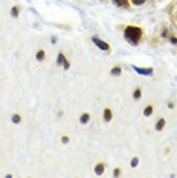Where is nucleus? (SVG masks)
I'll use <instances>...</instances> for the list:
<instances>
[{"label": "nucleus", "instance_id": "1", "mask_svg": "<svg viewBox=\"0 0 177 178\" xmlns=\"http://www.w3.org/2000/svg\"><path fill=\"white\" fill-rule=\"evenodd\" d=\"M124 38H125L131 46H137L144 40V29L139 26H125L124 28Z\"/></svg>", "mask_w": 177, "mask_h": 178}, {"label": "nucleus", "instance_id": "2", "mask_svg": "<svg viewBox=\"0 0 177 178\" xmlns=\"http://www.w3.org/2000/svg\"><path fill=\"white\" fill-rule=\"evenodd\" d=\"M131 69L135 70L137 75H142V76H153L154 73V69L153 67H139V66H131Z\"/></svg>", "mask_w": 177, "mask_h": 178}, {"label": "nucleus", "instance_id": "3", "mask_svg": "<svg viewBox=\"0 0 177 178\" xmlns=\"http://www.w3.org/2000/svg\"><path fill=\"white\" fill-rule=\"evenodd\" d=\"M92 41L96 44V47H98L99 50H104V52H110V44L107 41H104L98 37H92Z\"/></svg>", "mask_w": 177, "mask_h": 178}, {"label": "nucleus", "instance_id": "4", "mask_svg": "<svg viewBox=\"0 0 177 178\" xmlns=\"http://www.w3.org/2000/svg\"><path fill=\"white\" fill-rule=\"evenodd\" d=\"M166 127V120L163 119V117H159L157 120H156V125H154V129L156 131H163V128Z\"/></svg>", "mask_w": 177, "mask_h": 178}, {"label": "nucleus", "instance_id": "5", "mask_svg": "<svg viewBox=\"0 0 177 178\" xmlns=\"http://www.w3.org/2000/svg\"><path fill=\"white\" fill-rule=\"evenodd\" d=\"M153 113H154V107L151 104H148V105L144 107V111H142L144 117H150V116H153Z\"/></svg>", "mask_w": 177, "mask_h": 178}, {"label": "nucleus", "instance_id": "6", "mask_svg": "<svg viewBox=\"0 0 177 178\" xmlns=\"http://www.w3.org/2000/svg\"><path fill=\"white\" fill-rule=\"evenodd\" d=\"M102 117H104V120L105 122H110L112 119H113V111H112V108H104V111H102Z\"/></svg>", "mask_w": 177, "mask_h": 178}, {"label": "nucleus", "instance_id": "7", "mask_svg": "<svg viewBox=\"0 0 177 178\" xmlns=\"http://www.w3.org/2000/svg\"><path fill=\"white\" fill-rule=\"evenodd\" d=\"M163 37L165 38H168V41H170L171 44H176V46H177V37H176V35H173V34H168V31L166 29H163Z\"/></svg>", "mask_w": 177, "mask_h": 178}, {"label": "nucleus", "instance_id": "8", "mask_svg": "<svg viewBox=\"0 0 177 178\" xmlns=\"http://www.w3.org/2000/svg\"><path fill=\"white\" fill-rule=\"evenodd\" d=\"M90 119H92L90 113H83L79 116V123H81V125H87V123L90 122Z\"/></svg>", "mask_w": 177, "mask_h": 178}, {"label": "nucleus", "instance_id": "9", "mask_svg": "<svg viewBox=\"0 0 177 178\" xmlns=\"http://www.w3.org/2000/svg\"><path fill=\"white\" fill-rule=\"evenodd\" d=\"M35 59L40 61V63L46 59V52H44V49H38L37 52H35Z\"/></svg>", "mask_w": 177, "mask_h": 178}, {"label": "nucleus", "instance_id": "10", "mask_svg": "<svg viewBox=\"0 0 177 178\" xmlns=\"http://www.w3.org/2000/svg\"><path fill=\"white\" fill-rule=\"evenodd\" d=\"M104 171H105V164H104L102 162L96 163V166H95V174H96V175H102Z\"/></svg>", "mask_w": 177, "mask_h": 178}, {"label": "nucleus", "instance_id": "11", "mask_svg": "<svg viewBox=\"0 0 177 178\" xmlns=\"http://www.w3.org/2000/svg\"><path fill=\"white\" fill-rule=\"evenodd\" d=\"M11 17L12 19H19V15H20V5H14L12 8H11Z\"/></svg>", "mask_w": 177, "mask_h": 178}, {"label": "nucleus", "instance_id": "12", "mask_svg": "<svg viewBox=\"0 0 177 178\" xmlns=\"http://www.w3.org/2000/svg\"><path fill=\"white\" fill-rule=\"evenodd\" d=\"M121 73H122V67L121 66H113L112 70H110L112 76H121Z\"/></svg>", "mask_w": 177, "mask_h": 178}, {"label": "nucleus", "instance_id": "13", "mask_svg": "<svg viewBox=\"0 0 177 178\" xmlns=\"http://www.w3.org/2000/svg\"><path fill=\"white\" fill-rule=\"evenodd\" d=\"M140 97H142V88H140V87H136L135 90H133V99H135V101H139Z\"/></svg>", "mask_w": 177, "mask_h": 178}, {"label": "nucleus", "instance_id": "14", "mask_svg": "<svg viewBox=\"0 0 177 178\" xmlns=\"http://www.w3.org/2000/svg\"><path fill=\"white\" fill-rule=\"evenodd\" d=\"M64 61H66V55H64L63 52H60V53H58V56H57V66H58V67H61Z\"/></svg>", "mask_w": 177, "mask_h": 178}, {"label": "nucleus", "instance_id": "15", "mask_svg": "<svg viewBox=\"0 0 177 178\" xmlns=\"http://www.w3.org/2000/svg\"><path fill=\"white\" fill-rule=\"evenodd\" d=\"M11 122L15 123V125H19V123H22V116H20L19 113H14V114L11 116Z\"/></svg>", "mask_w": 177, "mask_h": 178}, {"label": "nucleus", "instance_id": "16", "mask_svg": "<svg viewBox=\"0 0 177 178\" xmlns=\"http://www.w3.org/2000/svg\"><path fill=\"white\" fill-rule=\"evenodd\" d=\"M130 166L131 167H137L139 166V157H133L131 162H130Z\"/></svg>", "mask_w": 177, "mask_h": 178}, {"label": "nucleus", "instance_id": "17", "mask_svg": "<svg viewBox=\"0 0 177 178\" xmlns=\"http://www.w3.org/2000/svg\"><path fill=\"white\" fill-rule=\"evenodd\" d=\"M131 5H135V6H140V5H144L147 0H130Z\"/></svg>", "mask_w": 177, "mask_h": 178}, {"label": "nucleus", "instance_id": "18", "mask_svg": "<svg viewBox=\"0 0 177 178\" xmlns=\"http://www.w3.org/2000/svg\"><path fill=\"white\" fill-rule=\"evenodd\" d=\"M69 142H70V137L69 136H61V143H63V145H67Z\"/></svg>", "mask_w": 177, "mask_h": 178}, {"label": "nucleus", "instance_id": "19", "mask_svg": "<svg viewBox=\"0 0 177 178\" xmlns=\"http://www.w3.org/2000/svg\"><path fill=\"white\" fill-rule=\"evenodd\" d=\"M61 67H63L64 70H69V69H70V63H69V59H67V58H66V61L63 63V66H61Z\"/></svg>", "mask_w": 177, "mask_h": 178}, {"label": "nucleus", "instance_id": "20", "mask_svg": "<svg viewBox=\"0 0 177 178\" xmlns=\"http://www.w3.org/2000/svg\"><path fill=\"white\" fill-rule=\"evenodd\" d=\"M121 175V167H114L113 171V177H119Z\"/></svg>", "mask_w": 177, "mask_h": 178}, {"label": "nucleus", "instance_id": "21", "mask_svg": "<svg viewBox=\"0 0 177 178\" xmlns=\"http://www.w3.org/2000/svg\"><path fill=\"white\" fill-rule=\"evenodd\" d=\"M166 105H168V108H170V110H173V108H176V104H174L173 101H168V104H166Z\"/></svg>", "mask_w": 177, "mask_h": 178}, {"label": "nucleus", "instance_id": "22", "mask_svg": "<svg viewBox=\"0 0 177 178\" xmlns=\"http://www.w3.org/2000/svg\"><path fill=\"white\" fill-rule=\"evenodd\" d=\"M112 2L116 5V6H122V0H112Z\"/></svg>", "mask_w": 177, "mask_h": 178}, {"label": "nucleus", "instance_id": "23", "mask_svg": "<svg viewBox=\"0 0 177 178\" xmlns=\"http://www.w3.org/2000/svg\"><path fill=\"white\" fill-rule=\"evenodd\" d=\"M122 6L128 8V6H130V2H128V0H122Z\"/></svg>", "mask_w": 177, "mask_h": 178}, {"label": "nucleus", "instance_id": "24", "mask_svg": "<svg viewBox=\"0 0 177 178\" xmlns=\"http://www.w3.org/2000/svg\"><path fill=\"white\" fill-rule=\"evenodd\" d=\"M50 41H52V44H55V43L58 41V38H57V37H55V35H54V37H52V38H50Z\"/></svg>", "mask_w": 177, "mask_h": 178}, {"label": "nucleus", "instance_id": "25", "mask_svg": "<svg viewBox=\"0 0 177 178\" xmlns=\"http://www.w3.org/2000/svg\"><path fill=\"white\" fill-rule=\"evenodd\" d=\"M57 116H58V117H61V116H63V110H60V111L57 113Z\"/></svg>", "mask_w": 177, "mask_h": 178}]
</instances>
